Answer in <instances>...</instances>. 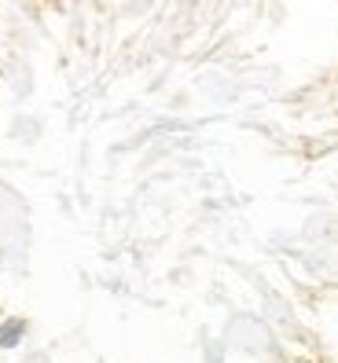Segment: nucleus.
I'll return each instance as SVG.
<instances>
[{
    "mask_svg": "<svg viewBox=\"0 0 338 363\" xmlns=\"http://www.w3.org/2000/svg\"><path fill=\"white\" fill-rule=\"evenodd\" d=\"M26 334H30V319H26V315H8V319H0V352L23 349Z\"/></svg>",
    "mask_w": 338,
    "mask_h": 363,
    "instance_id": "1",
    "label": "nucleus"
}]
</instances>
